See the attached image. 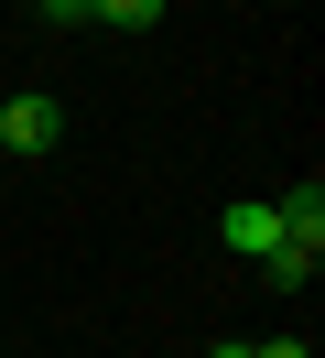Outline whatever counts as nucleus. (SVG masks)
I'll return each instance as SVG.
<instances>
[{"mask_svg": "<svg viewBox=\"0 0 325 358\" xmlns=\"http://www.w3.org/2000/svg\"><path fill=\"white\" fill-rule=\"evenodd\" d=\"M55 141H65V109H55L43 87L0 98V152H22V163H33V152H55Z\"/></svg>", "mask_w": 325, "mask_h": 358, "instance_id": "obj_1", "label": "nucleus"}, {"mask_svg": "<svg viewBox=\"0 0 325 358\" xmlns=\"http://www.w3.org/2000/svg\"><path fill=\"white\" fill-rule=\"evenodd\" d=\"M217 239H228L238 261H271V250H282V217H271V196H238L228 217H217Z\"/></svg>", "mask_w": 325, "mask_h": 358, "instance_id": "obj_2", "label": "nucleus"}, {"mask_svg": "<svg viewBox=\"0 0 325 358\" xmlns=\"http://www.w3.org/2000/svg\"><path fill=\"white\" fill-rule=\"evenodd\" d=\"M271 217H282V239L325 250V185H282V196H271Z\"/></svg>", "mask_w": 325, "mask_h": 358, "instance_id": "obj_3", "label": "nucleus"}, {"mask_svg": "<svg viewBox=\"0 0 325 358\" xmlns=\"http://www.w3.org/2000/svg\"><path fill=\"white\" fill-rule=\"evenodd\" d=\"M315 261H325V250H303V239H282L271 261H260V282H271V293H303V282H315Z\"/></svg>", "mask_w": 325, "mask_h": 358, "instance_id": "obj_4", "label": "nucleus"}, {"mask_svg": "<svg viewBox=\"0 0 325 358\" xmlns=\"http://www.w3.org/2000/svg\"><path fill=\"white\" fill-rule=\"evenodd\" d=\"M98 22H108V33H152V22H163V0H98Z\"/></svg>", "mask_w": 325, "mask_h": 358, "instance_id": "obj_5", "label": "nucleus"}, {"mask_svg": "<svg viewBox=\"0 0 325 358\" xmlns=\"http://www.w3.org/2000/svg\"><path fill=\"white\" fill-rule=\"evenodd\" d=\"M43 22H55V33H76V22H98V0H43Z\"/></svg>", "mask_w": 325, "mask_h": 358, "instance_id": "obj_6", "label": "nucleus"}, {"mask_svg": "<svg viewBox=\"0 0 325 358\" xmlns=\"http://www.w3.org/2000/svg\"><path fill=\"white\" fill-rule=\"evenodd\" d=\"M250 358H315V348H303V336H271V348H250Z\"/></svg>", "mask_w": 325, "mask_h": 358, "instance_id": "obj_7", "label": "nucleus"}, {"mask_svg": "<svg viewBox=\"0 0 325 358\" xmlns=\"http://www.w3.org/2000/svg\"><path fill=\"white\" fill-rule=\"evenodd\" d=\"M217 358H250V348H217Z\"/></svg>", "mask_w": 325, "mask_h": 358, "instance_id": "obj_8", "label": "nucleus"}]
</instances>
